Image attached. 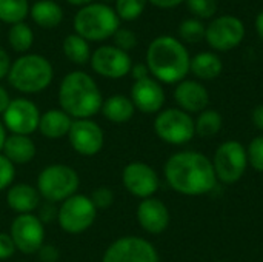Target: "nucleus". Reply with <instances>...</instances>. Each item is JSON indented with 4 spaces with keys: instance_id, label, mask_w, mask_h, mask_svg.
Here are the masks:
<instances>
[{
    "instance_id": "obj_1",
    "label": "nucleus",
    "mask_w": 263,
    "mask_h": 262,
    "mask_svg": "<svg viewBox=\"0 0 263 262\" xmlns=\"http://www.w3.org/2000/svg\"><path fill=\"white\" fill-rule=\"evenodd\" d=\"M163 174L168 185L185 196H202L217 185L211 159L197 151H179L170 156Z\"/></svg>"
},
{
    "instance_id": "obj_2",
    "label": "nucleus",
    "mask_w": 263,
    "mask_h": 262,
    "mask_svg": "<svg viewBox=\"0 0 263 262\" xmlns=\"http://www.w3.org/2000/svg\"><path fill=\"white\" fill-rule=\"evenodd\" d=\"M191 56L186 46L173 36L156 37L146 49L149 74L162 83L177 85L190 73Z\"/></svg>"
},
{
    "instance_id": "obj_3",
    "label": "nucleus",
    "mask_w": 263,
    "mask_h": 262,
    "mask_svg": "<svg viewBox=\"0 0 263 262\" xmlns=\"http://www.w3.org/2000/svg\"><path fill=\"white\" fill-rule=\"evenodd\" d=\"M103 103L97 82L85 71L68 73L59 86V105L72 119H91Z\"/></svg>"
},
{
    "instance_id": "obj_4",
    "label": "nucleus",
    "mask_w": 263,
    "mask_h": 262,
    "mask_svg": "<svg viewBox=\"0 0 263 262\" xmlns=\"http://www.w3.org/2000/svg\"><path fill=\"white\" fill-rule=\"evenodd\" d=\"M54 77L51 62L40 54H23L11 65L8 82L9 85L25 94H35L45 91Z\"/></svg>"
},
{
    "instance_id": "obj_5",
    "label": "nucleus",
    "mask_w": 263,
    "mask_h": 262,
    "mask_svg": "<svg viewBox=\"0 0 263 262\" xmlns=\"http://www.w3.org/2000/svg\"><path fill=\"white\" fill-rule=\"evenodd\" d=\"M74 31L86 42H103L120 28V19L106 3H89L74 17Z\"/></svg>"
},
{
    "instance_id": "obj_6",
    "label": "nucleus",
    "mask_w": 263,
    "mask_h": 262,
    "mask_svg": "<svg viewBox=\"0 0 263 262\" xmlns=\"http://www.w3.org/2000/svg\"><path fill=\"white\" fill-rule=\"evenodd\" d=\"M80 187L77 171L63 164H52L45 167L37 178V191L40 198L51 204H62L74 196Z\"/></svg>"
},
{
    "instance_id": "obj_7",
    "label": "nucleus",
    "mask_w": 263,
    "mask_h": 262,
    "mask_svg": "<svg viewBox=\"0 0 263 262\" xmlns=\"http://www.w3.org/2000/svg\"><path fill=\"white\" fill-rule=\"evenodd\" d=\"M96 218L97 208L94 207L91 198L79 193L63 201L57 210V224L69 235L86 232L92 227Z\"/></svg>"
},
{
    "instance_id": "obj_8",
    "label": "nucleus",
    "mask_w": 263,
    "mask_h": 262,
    "mask_svg": "<svg viewBox=\"0 0 263 262\" xmlns=\"http://www.w3.org/2000/svg\"><path fill=\"white\" fill-rule=\"evenodd\" d=\"M157 137L170 145H185L196 136L194 119L180 108H166L154 119Z\"/></svg>"
},
{
    "instance_id": "obj_9",
    "label": "nucleus",
    "mask_w": 263,
    "mask_h": 262,
    "mask_svg": "<svg viewBox=\"0 0 263 262\" xmlns=\"http://www.w3.org/2000/svg\"><path fill=\"white\" fill-rule=\"evenodd\" d=\"M211 162L217 181L223 184H236L242 179L248 167L247 148L237 141H227L219 145Z\"/></svg>"
},
{
    "instance_id": "obj_10",
    "label": "nucleus",
    "mask_w": 263,
    "mask_h": 262,
    "mask_svg": "<svg viewBox=\"0 0 263 262\" xmlns=\"http://www.w3.org/2000/svg\"><path fill=\"white\" fill-rule=\"evenodd\" d=\"M245 34L247 29L243 22L236 15L227 14L210 22L206 26L205 40L214 51L227 53L237 48L243 42Z\"/></svg>"
},
{
    "instance_id": "obj_11",
    "label": "nucleus",
    "mask_w": 263,
    "mask_h": 262,
    "mask_svg": "<svg viewBox=\"0 0 263 262\" xmlns=\"http://www.w3.org/2000/svg\"><path fill=\"white\" fill-rule=\"evenodd\" d=\"M9 235L15 250L25 255L39 253L45 246V224L34 213L17 215L11 224Z\"/></svg>"
},
{
    "instance_id": "obj_12",
    "label": "nucleus",
    "mask_w": 263,
    "mask_h": 262,
    "mask_svg": "<svg viewBox=\"0 0 263 262\" xmlns=\"http://www.w3.org/2000/svg\"><path fill=\"white\" fill-rule=\"evenodd\" d=\"M102 262H159V253L148 239L123 236L105 250Z\"/></svg>"
},
{
    "instance_id": "obj_13",
    "label": "nucleus",
    "mask_w": 263,
    "mask_h": 262,
    "mask_svg": "<svg viewBox=\"0 0 263 262\" xmlns=\"http://www.w3.org/2000/svg\"><path fill=\"white\" fill-rule=\"evenodd\" d=\"M40 110L39 107L25 97L12 99L6 111L2 114L3 125L11 134H23L31 136L34 131L39 130L40 122Z\"/></svg>"
},
{
    "instance_id": "obj_14",
    "label": "nucleus",
    "mask_w": 263,
    "mask_h": 262,
    "mask_svg": "<svg viewBox=\"0 0 263 262\" xmlns=\"http://www.w3.org/2000/svg\"><path fill=\"white\" fill-rule=\"evenodd\" d=\"M89 63L92 71L105 79H122L128 76L133 68L129 54L114 45L99 46L91 54Z\"/></svg>"
},
{
    "instance_id": "obj_15",
    "label": "nucleus",
    "mask_w": 263,
    "mask_h": 262,
    "mask_svg": "<svg viewBox=\"0 0 263 262\" xmlns=\"http://www.w3.org/2000/svg\"><path fill=\"white\" fill-rule=\"evenodd\" d=\"M122 182L126 191L139 199L153 198L160 187L157 171L151 165L140 161L129 162L123 168Z\"/></svg>"
},
{
    "instance_id": "obj_16",
    "label": "nucleus",
    "mask_w": 263,
    "mask_h": 262,
    "mask_svg": "<svg viewBox=\"0 0 263 262\" xmlns=\"http://www.w3.org/2000/svg\"><path fill=\"white\" fill-rule=\"evenodd\" d=\"M66 137L72 150L82 156L99 154L105 144L103 130L91 119H74Z\"/></svg>"
},
{
    "instance_id": "obj_17",
    "label": "nucleus",
    "mask_w": 263,
    "mask_h": 262,
    "mask_svg": "<svg viewBox=\"0 0 263 262\" xmlns=\"http://www.w3.org/2000/svg\"><path fill=\"white\" fill-rule=\"evenodd\" d=\"M136 110L143 114L160 113L165 105V91L154 77L136 80L131 86V96Z\"/></svg>"
},
{
    "instance_id": "obj_18",
    "label": "nucleus",
    "mask_w": 263,
    "mask_h": 262,
    "mask_svg": "<svg viewBox=\"0 0 263 262\" xmlns=\"http://www.w3.org/2000/svg\"><path fill=\"white\" fill-rule=\"evenodd\" d=\"M137 222L143 232L149 235H160L170 225V210L168 207L157 198L142 199L137 205Z\"/></svg>"
},
{
    "instance_id": "obj_19",
    "label": "nucleus",
    "mask_w": 263,
    "mask_h": 262,
    "mask_svg": "<svg viewBox=\"0 0 263 262\" xmlns=\"http://www.w3.org/2000/svg\"><path fill=\"white\" fill-rule=\"evenodd\" d=\"M174 100L177 108L188 114L202 113L208 108L210 103V93L203 86V83L197 80L185 79L179 82L174 88Z\"/></svg>"
},
{
    "instance_id": "obj_20",
    "label": "nucleus",
    "mask_w": 263,
    "mask_h": 262,
    "mask_svg": "<svg viewBox=\"0 0 263 262\" xmlns=\"http://www.w3.org/2000/svg\"><path fill=\"white\" fill-rule=\"evenodd\" d=\"M6 204L17 215H29L40 205V195L29 184H15L6 190Z\"/></svg>"
},
{
    "instance_id": "obj_21",
    "label": "nucleus",
    "mask_w": 263,
    "mask_h": 262,
    "mask_svg": "<svg viewBox=\"0 0 263 262\" xmlns=\"http://www.w3.org/2000/svg\"><path fill=\"white\" fill-rule=\"evenodd\" d=\"M2 154L14 165H25L35 158L37 147L29 136L9 134L6 136V141L3 144Z\"/></svg>"
},
{
    "instance_id": "obj_22",
    "label": "nucleus",
    "mask_w": 263,
    "mask_h": 262,
    "mask_svg": "<svg viewBox=\"0 0 263 262\" xmlns=\"http://www.w3.org/2000/svg\"><path fill=\"white\" fill-rule=\"evenodd\" d=\"M72 120L74 119L71 116H68L63 110L51 108V110L45 111L40 116L39 131L46 139L57 141V139H62V137L68 136L69 128L72 125Z\"/></svg>"
},
{
    "instance_id": "obj_23",
    "label": "nucleus",
    "mask_w": 263,
    "mask_h": 262,
    "mask_svg": "<svg viewBox=\"0 0 263 262\" xmlns=\"http://www.w3.org/2000/svg\"><path fill=\"white\" fill-rule=\"evenodd\" d=\"M100 111L106 120L112 124H125L133 119L136 113V107L128 96L114 94L103 100Z\"/></svg>"
},
{
    "instance_id": "obj_24",
    "label": "nucleus",
    "mask_w": 263,
    "mask_h": 262,
    "mask_svg": "<svg viewBox=\"0 0 263 262\" xmlns=\"http://www.w3.org/2000/svg\"><path fill=\"white\" fill-rule=\"evenodd\" d=\"M223 63L222 59L211 51H202L191 57L190 73H193L200 80H213L222 74Z\"/></svg>"
},
{
    "instance_id": "obj_25",
    "label": "nucleus",
    "mask_w": 263,
    "mask_h": 262,
    "mask_svg": "<svg viewBox=\"0 0 263 262\" xmlns=\"http://www.w3.org/2000/svg\"><path fill=\"white\" fill-rule=\"evenodd\" d=\"M29 15L37 26L45 29L55 28L63 20L62 6L54 0H37L29 6Z\"/></svg>"
},
{
    "instance_id": "obj_26",
    "label": "nucleus",
    "mask_w": 263,
    "mask_h": 262,
    "mask_svg": "<svg viewBox=\"0 0 263 262\" xmlns=\"http://www.w3.org/2000/svg\"><path fill=\"white\" fill-rule=\"evenodd\" d=\"M62 48L65 57L76 65H86L92 54L89 49V42H86L83 37H80L76 32L65 37Z\"/></svg>"
},
{
    "instance_id": "obj_27",
    "label": "nucleus",
    "mask_w": 263,
    "mask_h": 262,
    "mask_svg": "<svg viewBox=\"0 0 263 262\" xmlns=\"http://www.w3.org/2000/svg\"><path fill=\"white\" fill-rule=\"evenodd\" d=\"M194 127H196L197 136L203 139H210L220 133L223 127V117L217 110L206 108L205 111L197 114V119L194 120Z\"/></svg>"
},
{
    "instance_id": "obj_28",
    "label": "nucleus",
    "mask_w": 263,
    "mask_h": 262,
    "mask_svg": "<svg viewBox=\"0 0 263 262\" xmlns=\"http://www.w3.org/2000/svg\"><path fill=\"white\" fill-rule=\"evenodd\" d=\"M8 43L15 53L26 54L34 43V32L31 26L26 25L25 22L11 25L8 31Z\"/></svg>"
},
{
    "instance_id": "obj_29",
    "label": "nucleus",
    "mask_w": 263,
    "mask_h": 262,
    "mask_svg": "<svg viewBox=\"0 0 263 262\" xmlns=\"http://www.w3.org/2000/svg\"><path fill=\"white\" fill-rule=\"evenodd\" d=\"M29 14L28 0H0V20L8 25L20 23Z\"/></svg>"
},
{
    "instance_id": "obj_30",
    "label": "nucleus",
    "mask_w": 263,
    "mask_h": 262,
    "mask_svg": "<svg viewBox=\"0 0 263 262\" xmlns=\"http://www.w3.org/2000/svg\"><path fill=\"white\" fill-rule=\"evenodd\" d=\"M206 26L199 19H185L179 26V37L185 43H199L205 39Z\"/></svg>"
},
{
    "instance_id": "obj_31",
    "label": "nucleus",
    "mask_w": 263,
    "mask_h": 262,
    "mask_svg": "<svg viewBox=\"0 0 263 262\" xmlns=\"http://www.w3.org/2000/svg\"><path fill=\"white\" fill-rule=\"evenodd\" d=\"M146 3L148 0H116L114 11L120 20L133 22L143 14Z\"/></svg>"
},
{
    "instance_id": "obj_32",
    "label": "nucleus",
    "mask_w": 263,
    "mask_h": 262,
    "mask_svg": "<svg viewBox=\"0 0 263 262\" xmlns=\"http://www.w3.org/2000/svg\"><path fill=\"white\" fill-rule=\"evenodd\" d=\"M188 11L199 20L213 19L217 12V0H186Z\"/></svg>"
},
{
    "instance_id": "obj_33",
    "label": "nucleus",
    "mask_w": 263,
    "mask_h": 262,
    "mask_svg": "<svg viewBox=\"0 0 263 262\" xmlns=\"http://www.w3.org/2000/svg\"><path fill=\"white\" fill-rule=\"evenodd\" d=\"M248 165H251L256 171L263 173V134L254 137L247 147Z\"/></svg>"
},
{
    "instance_id": "obj_34",
    "label": "nucleus",
    "mask_w": 263,
    "mask_h": 262,
    "mask_svg": "<svg viewBox=\"0 0 263 262\" xmlns=\"http://www.w3.org/2000/svg\"><path fill=\"white\" fill-rule=\"evenodd\" d=\"M91 201L94 204V207L99 210H108L112 204H114V191L108 187H99L91 193Z\"/></svg>"
},
{
    "instance_id": "obj_35",
    "label": "nucleus",
    "mask_w": 263,
    "mask_h": 262,
    "mask_svg": "<svg viewBox=\"0 0 263 262\" xmlns=\"http://www.w3.org/2000/svg\"><path fill=\"white\" fill-rule=\"evenodd\" d=\"M112 39H114V46H117L119 49H122L125 53L136 48V45H137L136 34L128 28H119L116 31V34L112 36Z\"/></svg>"
},
{
    "instance_id": "obj_36",
    "label": "nucleus",
    "mask_w": 263,
    "mask_h": 262,
    "mask_svg": "<svg viewBox=\"0 0 263 262\" xmlns=\"http://www.w3.org/2000/svg\"><path fill=\"white\" fill-rule=\"evenodd\" d=\"M15 178V165L0 153V191L8 190Z\"/></svg>"
},
{
    "instance_id": "obj_37",
    "label": "nucleus",
    "mask_w": 263,
    "mask_h": 262,
    "mask_svg": "<svg viewBox=\"0 0 263 262\" xmlns=\"http://www.w3.org/2000/svg\"><path fill=\"white\" fill-rule=\"evenodd\" d=\"M15 246L12 242V238L9 233L0 232V261L9 259L15 253Z\"/></svg>"
},
{
    "instance_id": "obj_38",
    "label": "nucleus",
    "mask_w": 263,
    "mask_h": 262,
    "mask_svg": "<svg viewBox=\"0 0 263 262\" xmlns=\"http://www.w3.org/2000/svg\"><path fill=\"white\" fill-rule=\"evenodd\" d=\"M37 255L42 262H57L59 259V250L54 246H43Z\"/></svg>"
},
{
    "instance_id": "obj_39",
    "label": "nucleus",
    "mask_w": 263,
    "mask_h": 262,
    "mask_svg": "<svg viewBox=\"0 0 263 262\" xmlns=\"http://www.w3.org/2000/svg\"><path fill=\"white\" fill-rule=\"evenodd\" d=\"M11 65H12V62H11L9 54L3 48H0V80L8 77L9 69H11Z\"/></svg>"
},
{
    "instance_id": "obj_40",
    "label": "nucleus",
    "mask_w": 263,
    "mask_h": 262,
    "mask_svg": "<svg viewBox=\"0 0 263 262\" xmlns=\"http://www.w3.org/2000/svg\"><path fill=\"white\" fill-rule=\"evenodd\" d=\"M129 74L133 76L134 82H136V80L146 79V77H151V74H149V69H148V66H146V63H136V65H133V68H131V73H129Z\"/></svg>"
},
{
    "instance_id": "obj_41",
    "label": "nucleus",
    "mask_w": 263,
    "mask_h": 262,
    "mask_svg": "<svg viewBox=\"0 0 263 262\" xmlns=\"http://www.w3.org/2000/svg\"><path fill=\"white\" fill-rule=\"evenodd\" d=\"M251 120H253V124L256 125V128L263 133V103L257 105V107L251 111Z\"/></svg>"
},
{
    "instance_id": "obj_42",
    "label": "nucleus",
    "mask_w": 263,
    "mask_h": 262,
    "mask_svg": "<svg viewBox=\"0 0 263 262\" xmlns=\"http://www.w3.org/2000/svg\"><path fill=\"white\" fill-rule=\"evenodd\" d=\"M151 5H154L156 8H160V9H171V8H176L179 6L180 3H185L186 0H148Z\"/></svg>"
},
{
    "instance_id": "obj_43",
    "label": "nucleus",
    "mask_w": 263,
    "mask_h": 262,
    "mask_svg": "<svg viewBox=\"0 0 263 262\" xmlns=\"http://www.w3.org/2000/svg\"><path fill=\"white\" fill-rule=\"evenodd\" d=\"M11 97H9V93L6 91V88H3L2 85H0V114H3L5 111H6V108L9 107V103H11Z\"/></svg>"
},
{
    "instance_id": "obj_44",
    "label": "nucleus",
    "mask_w": 263,
    "mask_h": 262,
    "mask_svg": "<svg viewBox=\"0 0 263 262\" xmlns=\"http://www.w3.org/2000/svg\"><path fill=\"white\" fill-rule=\"evenodd\" d=\"M256 32L263 40V11H260L256 17Z\"/></svg>"
},
{
    "instance_id": "obj_45",
    "label": "nucleus",
    "mask_w": 263,
    "mask_h": 262,
    "mask_svg": "<svg viewBox=\"0 0 263 262\" xmlns=\"http://www.w3.org/2000/svg\"><path fill=\"white\" fill-rule=\"evenodd\" d=\"M66 2L72 6H80V8H83L89 3H94V0H66Z\"/></svg>"
},
{
    "instance_id": "obj_46",
    "label": "nucleus",
    "mask_w": 263,
    "mask_h": 262,
    "mask_svg": "<svg viewBox=\"0 0 263 262\" xmlns=\"http://www.w3.org/2000/svg\"><path fill=\"white\" fill-rule=\"evenodd\" d=\"M6 128H5V125H3V122H0V153H2V150H3V144H5V141H6Z\"/></svg>"
},
{
    "instance_id": "obj_47",
    "label": "nucleus",
    "mask_w": 263,
    "mask_h": 262,
    "mask_svg": "<svg viewBox=\"0 0 263 262\" xmlns=\"http://www.w3.org/2000/svg\"><path fill=\"white\" fill-rule=\"evenodd\" d=\"M103 2H112V0H103ZM116 2V0H114Z\"/></svg>"
},
{
    "instance_id": "obj_48",
    "label": "nucleus",
    "mask_w": 263,
    "mask_h": 262,
    "mask_svg": "<svg viewBox=\"0 0 263 262\" xmlns=\"http://www.w3.org/2000/svg\"><path fill=\"white\" fill-rule=\"evenodd\" d=\"M216 262H223V261H216Z\"/></svg>"
}]
</instances>
